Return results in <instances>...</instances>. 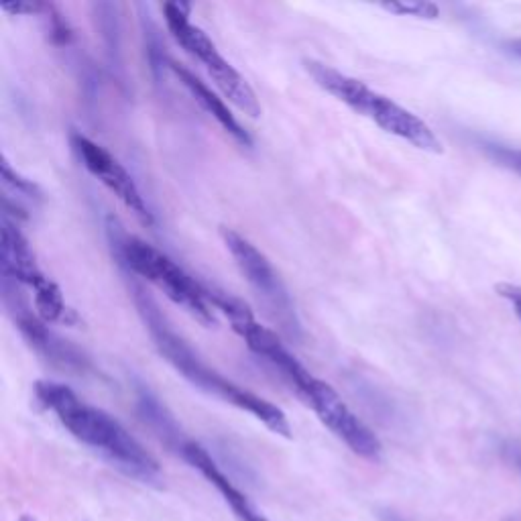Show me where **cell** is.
I'll return each instance as SVG.
<instances>
[{
	"mask_svg": "<svg viewBox=\"0 0 521 521\" xmlns=\"http://www.w3.org/2000/svg\"><path fill=\"white\" fill-rule=\"evenodd\" d=\"M35 397L78 442L98 452L123 475L145 485H161L159 462L117 418L57 381H37Z\"/></svg>",
	"mask_w": 521,
	"mask_h": 521,
	"instance_id": "1",
	"label": "cell"
},
{
	"mask_svg": "<svg viewBox=\"0 0 521 521\" xmlns=\"http://www.w3.org/2000/svg\"><path fill=\"white\" fill-rule=\"evenodd\" d=\"M135 300L145 320V326L153 338L155 349L184 379H188L194 387L218 397L220 401L230 403L233 408L247 412L249 416L259 420L265 428H269L273 434L292 438V424H289L287 416L277 408L275 403L253 393L251 389L237 385L235 381L226 379L216 369L206 365L192 346L167 324L159 308L153 304L151 298H147L141 292V289H137Z\"/></svg>",
	"mask_w": 521,
	"mask_h": 521,
	"instance_id": "2",
	"label": "cell"
},
{
	"mask_svg": "<svg viewBox=\"0 0 521 521\" xmlns=\"http://www.w3.org/2000/svg\"><path fill=\"white\" fill-rule=\"evenodd\" d=\"M304 68L318 88L334 96L344 106H349L355 114H361V117L375 123L385 133L410 143L420 151L434 155L444 153V145L434 129L416 112L397 104L393 98L328 64L306 60Z\"/></svg>",
	"mask_w": 521,
	"mask_h": 521,
	"instance_id": "3",
	"label": "cell"
},
{
	"mask_svg": "<svg viewBox=\"0 0 521 521\" xmlns=\"http://www.w3.org/2000/svg\"><path fill=\"white\" fill-rule=\"evenodd\" d=\"M117 253L129 271L153 283L173 304L182 306L198 322L204 326L216 324V310L210 304L208 285L186 273L171 257L131 235L117 239Z\"/></svg>",
	"mask_w": 521,
	"mask_h": 521,
	"instance_id": "4",
	"label": "cell"
},
{
	"mask_svg": "<svg viewBox=\"0 0 521 521\" xmlns=\"http://www.w3.org/2000/svg\"><path fill=\"white\" fill-rule=\"evenodd\" d=\"M163 19L176 43L198 60L210 78L214 80L216 88L233 102L241 112L249 114L251 119H259L261 104L251 88V84L235 70L226 57L218 51L216 43L190 21V5L182 3H165L163 5Z\"/></svg>",
	"mask_w": 521,
	"mask_h": 521,
	"instance_id": "5",
	"label": "cell"
},
{
	"mask_svg": "<svg viewBox=\"0 0 521 521\" xmlns=\"http://www.w3.org/2000/svg\"><path fill=\"white\" fill-rule=\"evenodd\" d=\"M0 265L3 277L29 287L33 292L35 314L43 322H72L74 310L66 304L62 289L39 267L31 243L21 233L17 222L3 216V243H0Z\"/></svg>",
	"mask_w": 521,
	"mask_h": 521,
	"instance_id": "6",
	"label": "cell"
},
{
	"mask_svg": "<svg viewBox=\"0 0 521 521\" xmlns=\"http://www.w3.org/2000/svg\"><path fill=\"white\" fill-rule=\"evenodd\" d=\"M224 247L233 255L239 271L251 285L259 302L265 306L267 314L279 324V328L292 338L300 336V320L296 314V306L289 289L285 287L281 275L275 265L267 259L263 251H259L247 237L233 228L222 226L220 230Z\"/></svg>",
	"mask_w": 521,
	"mask_h": 521,
	"instance_id": "7",
	"label": "cell"
},
{
	"mask_svg": "<svg viewBox=\"0 0 521 521\" xmlns=\"http://www.w3.org/2000/svg\"><path fill=\"white\" fill-rule=\"evenodd\" d=\"M3 302L13 320L17 322V328L21 330L23 338L45 363L60 371L76 375L88 373L92 369L90 359L78 346L64 340L62 336H57L53 330H49L47 322H43L33 310L27 308L19 292V283L11 281L9 277H3Z\"/></svg>",
	"mask_w": 521,
	"mask_h": 521,
	"instance_id": "8",
	"label": "cell"
},
{
	"mask_svg": "<svg viewBox=\"0 0 521 521\" xmlns=\"http://www.w3.org/2000/svg\"><path fill=\"white\" fill-rule=\"evenodd\" d=\"M300 397L316 412L320 422L355 454L367 460L381 458L383 448L377 434L344 403L330 383L314 377Z\"/></svg>",
	"mask_w": 521,
	"mask_h": 521,
	"instance_id": "9",
	"label": "cell"
},
{
	"mask_svg": "<svg viewBox=\"0 0 521 521\" xmlns=\"http://www.w3.org/2000/svg\"><path fill=\"white\" fill-rule=\"evenodd\" d=\"M72 147L92 178H96L108 192L117 196L143 224H155L145 196L141 194L129 169L117 157L80 133L72 135Z\"/></svg>",
	"mask_w": 521,
	"mask_h": 521,
	"instance_id": "10",
	"label": "cell"
},
{
	"mask_svg": "<svg viewBox=\"0 0 521 521\" xmlns=\"http://www.w3.org/2000/svg\"><path fill=\"white\" fill-rule=\"evenodd\" d=\"M230 324H233V330L245 340L249 351L265 363H269L289 385L296 387L298 395L314 379V375L285 349V344L279 340V336L273 330L261 326L251 312L241 318L230 320Z\"/></svg>",
	"mask_w": 521,
	"mask_h": 521,
	"instance_id": "11",
	"label": "cell"
},
{
	"mask_svg": "<svg viewBox=\"0 0 521 521\" xmlns=\"http://www.w3.org/2000/svg\"><path fill=\"white\" fill-rule=\"evenodd\" d=\"M178 450L182 452L184 460L188 462L190 467L200 471L204 475V479L220 491V495L230 505V509H233V513L239 517V521H269L249 501V497L241 489H237L235 483L226 477V473L216 465V460L210 456V452L202 444L192 442V440H184Z\"/></svg>",
	"mask_w": 521,
	"mask_h": 521,
	"instance_id": "12",
	"label": "cell"
},
{
	"mask_svg": "<svg viewBox=\"0 0 521 521\" xmlns=\"http://www.w3.org/2000/svg\"><path fill=\"white\" fill-rule=\"evenodd\" d=\"M171 72L176 74V78L182 82V86L190 92V96L202 106V110L222 127V131L226 135H230V139L237 141L241 147L251 149L253 147V137L249 135V131L239 123V119L233 114V110L228 108V104L216 94L212 92L200 78H196L188 68L171 62L169 64Z\"/></svg>",
	"mask_w": 521,
	"mask_h": 521,
	"instance_id": "13",
	"label": "cell"
},
{
	"mask_svg": "<svg viewBox=\"0 0 521 521\" xmlns=\"http://www.w3.org/2000/svg\"><path fill=\"white\" fill-rule=\"evenodd\" d=\"M479 149L485 153L487 159H491L497 167H503L507 171H511L513 176L521 178V147H513V145H503L497 141H487L481 139L479 141Z\"/></svg>",
	"mask_w": 521,
	"mask_h": 521,
	"instance_id": "14",
	"label": "cell"
},
{
	"mask_svg": "<svg viewBox=\"0 0 521 521\" xmlns=\"http://www.w3.org/2000/svg\"><path fill=\"white\" fill-rule=\"evenodd\" d=\"M387 13L399 15V17H418V19H436L440 17V9L434 3H426V0H397V3H383L379 5Z\"/></svg>",
	"mask_w": 521,
	"mask_h": 521,
	"instance_id": "15",
	"label": "cell"
},
{
	"mask_svg": "<svg viewBox=\"0 0 521 521\" xmlns=\"http://www.w3.org/2000/svg\"><path fill=\"white\" fill-rule=\"evenodd\" d=\"M3 184H5L7 194L15 192V194L23 196L29 202L41 200V192H39L37 184H33L31 180L23 178L17 169H13V165L7 159H3Z\"/></svg>",
	"mask_w": 521,
	"mask_h": 521,
	"instance_id": "16",
	"label": "cell"
},
{
	"mask_svg": "<svg viewBox=\"0 0 521 521\" xmlns=\"http://www.w3.org/2000/svg\"><path fill=\"white\" fill-rule=\"evenodd\" d=\"M495 294L509 304L511 312L515 314V318L521 324V285L511 283V281H501L495 285Z\"/></svg>",
	"mask_w": 521,
	"mask_h": 521,
	"instance_id": "17",
	"label": "cell"
},
{
	"mask_svg": "<svg viewBox=\"0 0 521 521\" xmlns=\"http://www.w3.org/2000/svg\"><path fill=\"white\" fill-rule=\"evenodd\" d=\"M45 9H47V5H43V3H7V5H3V11L11 13V15H35Z\"/></svg>",
	"mask_w": 521,
	"mask_h": 521,
	"instance_id": "18",
	"label": "cell"
},
{
	"mask_svg": "<svg viewBox=\"0 0 521 521\" xmlns=\"http://www.w3.org/2000/svg\"><path fill=\"white\" fill-rule=\"evenodd\" d=\"M505 49H507L509 53L517 55L519 60H521V39H509V41L505 43Z\"/></svg>",
	"mask_w": 521,
	"mask_h": 521,
	"instance_id": "19",
	"label": "cell"
},
{
	"mask_svg": "<svg viewBox=\"0 0 521 521\" xmlns=\"http://www.w3.org/2000/svg\"><path fill=\"white\" fill-rule=\"evenodd\" d=\"M19 521H37L33 515H21V519Z\"/></svg>",
	"mask_w": 521,
	"mask_h": 521,
	"instance_id": "20",
	"label": "cell"
},
{
	"mask_svg": "<svg viewBox=\"0 0 521 521\" xmlns=\"http://www.w3.org/2000/svg\"><path fill=\"white\" fill-rule=\"evenodd\" d=\"M387 521H401V519H397V517H393V515H391Z\"/></svg>",
	"mask_w": 521,
	"mask_h": 521,
	"instance_id": "21",
	"label": "cell"
},
{
	"mask_svg": "<svg viewBox=\"0 0 521 521\" xmlns=\"http://www.w3.org/2000/svg\"><path fill=\"white\" fill-rule=\"evenodd\" d=\"M511 521H521V519H511Z\"/></svg>",
	"mask_w": 521,
	"mask_h": 521,
	"instance_id": "22",
	"label": "cell"
}]
</instances>
